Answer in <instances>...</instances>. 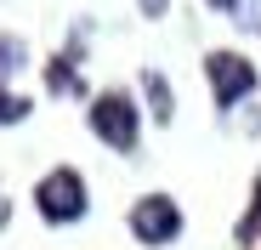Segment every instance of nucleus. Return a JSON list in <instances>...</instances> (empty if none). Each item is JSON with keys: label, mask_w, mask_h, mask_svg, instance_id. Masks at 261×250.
I'll return each instance as SVG.
<instances>
[{"label": "nucleus", "mask_w": 261, "mask_h": 250, "mask_svg": "<svg viewBox=\"0 0 261 250\" xmlns=\"http://www.w3.org/2000/svg\"><path fill=\"white\" fill-rule=\"evenodd\" d=\"M125 228H130V239H137V244L165 250V244H176V239H182L188 216H182V205L170 199V193H142V199L125 211Z\"/></svg>", "instance_id": "4"}, {"label": "nucleus", "mask_w": 261, "mask_h": 250, "mask_svg": "<svg viewBox=\"0 0 261 250\" xmlns=\"http://www.w3.org/2000/svg\"><path fill=\"white\" fill-rule=\"evenodd\" d=\"M142 103H148L153 125H170V119H176V91H170V80H165L159 68H142Z\"/></svg>", "instance_id": "6"}, {"label": "nucleus", "mask_w": 261, "mask_h": 250, "mask_svg": "<svg viewBox=\"0 0 261 250\" xmlns=\"http://www.w3.org/2000/svg\"><path fill=\"white\" fill-rule=\"evenodd\" d=\"M233 23H239V34H261V0H239Z\"/></svg>", "instance_id": "10"}, {"label": "nucleus", "mask_w": 261, "mask_h": 250, "mask_svg": "<svg viewBox=\"0 0 261 250\" xmlns=\"http://www.w3.org/2000/svg\"><path fill=\"white\" fill-rule=\"evenodd\" d=\"M29 114H34V103H29V97H17V91L0 86V125H23Z\"/></svg>", "instance_id": "9"}, {"label": "nucleus", "mask_w": 261, "mask_h": 250, "mask_svg": "<svg viewBox=\"0 0 261 250\" xmlns=\"http://www.w3.org/2000/svg\"><path fill=\"white\" fill-rule=\"evenodd\" d=\"M210 12H227V17H233V12H239V0H210Z\"/></svg>", "instance_id": "12"}, {"label": "nucleus", "mask_w": 261, "mask_h": 250, "mask_svg": "<svg viewBox=\"0 0 261 250\" xmlns=\"http://www.w3.org/2000/svg\"><path fill=\"white\" fill-rule=\"evenodd\" d=\"M46 91L51 97H85V80H80V52H57L46 63Z\"/></svg>", "instance_id": "5"}, {"label": "nucleus", "mask_w": 261, "mask_h": 250, "mask_svg": "<svg viewBox=\"0 0 261 250\" xmlns=\"http://www.w3.org/2000/svg\"><path fill=\"white\" fill-rule=\"evenodd\" d=\"M12 222V205H6V193H0V228H6Z\"/></svg>", "instance_id": "13"}, {"label": "nucleus", "mask_w": 261, "mask_h": 250, "mask_svg": "<svg viewBox=\"0 0 261 250\" xmlns=\"http://www.w3.org/2000/svg\"><path fill=\"white\" fill-rule=\"evenodd\" d=\"M137 12H142V17H153V23H159V17H165V12H170V0H137Z\"/></svg>", "instance_id": "11"}, {"label": "nucleus", "mask_w": 261, "mask_h": 250, "mask_svg": "<svg viewBox=\"0 0 261 250\" xmlns=\"http://www.w3.org/2000/svg\"><path fill=\"white\" fill-rule=\"evenodd\" d=\"M34 211L51 228H74V222H85V211H91V188H85V177L74 171V165H51V171L34 182Z\"/></svg>", "instance_id": "2"}, {"label": "nucleus", "mask_w": 261, "mask_h": 250, "mask_svg": "<svg viewBox=\"0 0 261 250\" xmlns=\"http://www.w3.org/2000/svg\"><path fill=\"white\" fill-rule=\"evenodd\" d=\"M204 86H210L216 114H233L244 97L261 91V68L244 52H233V46H216V52H204Z\"/></svg>", "instance_id": "3"}, {"label": "nucleus", "mask_w": 261, "mask_h": 250, "mask_svg": "<svg viewBox=\"0 0 261 250\" xmlns=\"http://www.w3.org/2000/svg\"><path fill=\"white\" fill-rule=\"evenodd\" d=\"M233 239H239L244 250H255V244H261V177L250 182V205H244V216L233 222Z\"/></svg>", "instance_id": "7"}, {"label": "nucleus", "mask_w": 261, "mask_h": 250, "mask_svg": "<svg viewBox=\"0 0 261 250\" xmlns=\"http://www.w3.org/2000/svg\"><path fill=\"white\" fill-rule=\"evenodd\" d=\"M29 68V46H23V34H0V86L6 80H17Z\"/></svg>", "instance_id": "8"}, {"label": "nucleus", "mask_w": 261, "mask_h": 250, "mask_svg": "<svg viewBox=\"0 0 261 250\" xmlns=\"http://www.w3.org/2000/svg\"><path fill=\"white\" fill-rule=\"evenodd\" d=\"M142 114H148V108L130 97L125 86H108V91L91 97L85 125H91V137H97L102 148H114V154H137V148H142Z\"/></svg>", "instance_id": "1"}]
</instances>
